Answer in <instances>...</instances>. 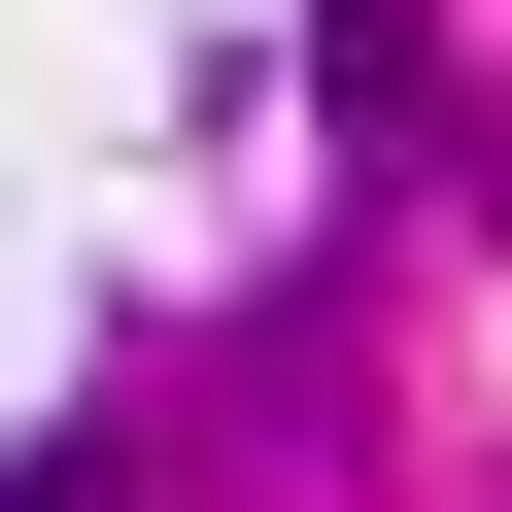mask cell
<instances>
[{
	"instance_id": "cell-1",
	"label": "cell",
	"mask_w": 512,
	"mask_h": 512,
	"mask_svg": "<svg viewBox=\"0 0 512 512\" xmlns=\"http://www.w3.org/2000/svg\"><path fill=\"white\" fill-rule=\"evenodd\" d=\"M0 512H103V478H69V444H35V478H0Z\"/></svg>"
}]
</instances>
